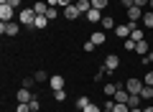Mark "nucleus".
Here are the masks:
<instances>
[{
    "mask_svg": "<svg viewBox=\"0 0 153 112\" xmlns=\"http://www.w3.org/2000/svg\"><path fill=\"white\" fill-rule=\"evenodd\" d=\"M18 21H21V26H33V21H36V10H33V8L21 10V13H18Z\"/></svg>",
    "mask_w": 153,
    "mask_h": 112,
    "instance_id": "1",
    "label": "nucleus"
},
{
    "mask_svg": "<svg viewBox=\"0 0 153 112\" xmlns=\"http://www.w3.org/2000/svg\"><path fill=\"white\" fill-rule=\"evenodd\" d=\"M16 16H18V13H16L13 5H0V21H3V23H10Z\"/></svg>",
    "mask_w": 153,
    "mask_h": 112,
    "instance_id": "2",
    "label": "nucleus"
},
{
    "mask_svg": "<svg viewBox=\"0 0 153 112\" xmlns=\"http://www.w3.org/2000/svg\"><path fill=\"white\" fill-rule=\"evenodd\" d=\"M21 31V26H18V23H0V33H3V36H16V33Z\"/></svg>",
    "mask_w": 153,
    "mask_h": 112,
    "instance_id": "3",
    "label": "nucleus"
},
{
    "mask_svg": "<svg viewBox=\"0 0 153 112\" xmlns=\"http://www.w3.org/2000/svg\"><path fill=\"white\" fill-rule=\"evenodd\" d=\"M105 71H115L117 69V66H120V59H117V56H112V53H107V59H105Z\"/></svg>",
    "mask_w": 153,
    "mask_h": 112,
    "instance_id": "4",
    "label": "nucleus"
},
{
    "mask_svg": "<svg viewBox=\"0 0 153 112\" xmlns=\"http://www.w3.org/2000/svg\"><path fill=\"white\" fill-rule=\"evenodd\" d=\"M140 18H143V8H138V5L128 8V21H130V23H138Z\"/></svg>",
    "mask_w": 153,
    "mask_h": 112,
    "instance_id": "5",
    "label": "nucleus"
},
{
    "mask_svg": "<svg viewBox=\"0 0 153 112\" xmlns=\"http://www.w3.org/2000/svg\"><path fill=\"white\" fill-rule=\"evenodd\" d=\"M143 82L140 79H128V94H140Z\"/></svg>",
    "mask_w": 153,
    "mask_h": 112,
    "instance_id": "6",
    "label": "nucleus"
},
{
    "mask_svg": "<svg viewBox=\"0 0 153 112\" xmlns=\"http://www.w3.org/2000/svg\"><path fill=\"white\" fill-rule=\"evenodd\" d=\"M61 16H64L66 21H74V18H79L82 13H79V8H76V5H69V8H64V13H61Z\"/></svg>",
    "mask_w": 153,
    "mask_h": 112,
    "instance_id": "7",
    "label": "nucleus"
},
{
    "mask_svg": "<svg viewBox=\"0 0 153 112\" xmlns=\"http://www.w3.org/2000/svg\"><path fill=\"white\" fill-rule=\"evenodd\" d=\"M102 10H97V8H92V10H87V21L89 23H102Z\"/></svg>",
    "mask_w": 153,
    "mask_h": 112,
    "instance_id": "8",
    "label": "nucleus"
},
{
    "mask_svg": "<svg viewBox=\"0 0 153 112\" xmlns=\"http://www.w3.org/2000/svg\"><path fill=\"white\" fill-rule=\"evenodd\" d=\"M16 97H18V102H21V105H28V102H31V99H33V94H31V92H28V89H26V87H23V89H21V92H18V94H16Z\"/></svg>",
    "mask_w": 153,
    "mask_h": 112,
    "instance_id": "9",
    "label": "nucleus"
},
{
    "mask_svg": "<svg viewBox=\"0 0 153 112\" xmlns=\"http://www.w3.org/2000/svg\"><path fill=\"white\" fill-rule=\"evenodd\" d=\"M46 26H49V18H46V16H36V21H33V28H38V31H44Z\"/></svg>",
    "mask_w": 153,
    "mask_h": 112,
    "instance_id": "10",
    "label": "nucleus"
},
{
    "mask_svg": "<svg viewBox=\"0 0 153 112\" xmlns=\"http://www.w3.org/2000/svg\"><path fill=\"white\" fill-rule=\"evenodd\" d=\"M49 84H51V89H64V76H51L49 79Z\"/></svg>",
    "mask_w": 153,
    "mask_h": 112,
    "instance_id": "11",
    "label": "nucleus"
},
{
    "mask_svg": "<svg viewBox=\"0 0 153 112\" xmlns=\"http://www.w3.org/2000/svg\"><path fill=\"white\" fill-rule=\"evenodd\" d=\"M74 5L79 8V13H87V10H92V0H76Z\"/></svg>",
    "mask_w": 153,
    "mask_h": 112,
    "instance_id": "12",
    "label": "nucleus"
},
{
    "mask_svg": "<svg viewBox=\"0 0 153 112\" xmlns=\"http://www.w3.org/2000/svg\"><path fill=\"white\" fill-rule=\"evenodd\" d=\"M128 97H130V94H128V92L120 87V89L115 92V97H112V99H115V102H125V105H128Z\"/></svg>",
    "mask_w": 153,
    "mask_h": 112,
    "instance_id": "13",
    "label": "nucleus"
},
{
    "mask_svg": "<svg viewBox=\"0 0 153 112\" xmlns=\"http://www.w3.org/2000/svg\"><path fill=\"white\" fill-rule=\"evenodd\" d=\"M117 89H120V84H105V97H115Z\"/></svg>",
    "mask_w": 153,
    "mask_h": 112,
    "instance_id": "14",
    "label": "nucleus"
},
{
    "mask_svg": "<svg viewBox=\"0 0 153 112\" xmlns=\"http://www.w3.org/2000/svg\"><path fill=\"white\" fill-rule=\"evenodd\" d=\"M151 97H153V87L143 84V89H140V99H151Z\"/></svg>",
    "mask_w": 153,
    "mask_h": 112,
    "instance_id": "15",
    "label": "nucleus"
},
{
    "mask_svg": "<svg viewBox=\"0 0 153 112\" xmlns=\"http://www.w3.org/2000/svg\"><path fill=\"white\" fill-rule=\"evenodd\" d=\"M143 26H146V28H153V13H151V10L143 13Z\"/></svg>",
    "mask_w": 153,
    "mask_h": 112,
    "instance_id": "16",
    "label": "nucleus"
},
{
    "mask_svg": "<svg viewBox=\"0 0 153 112\" xmlns=\"http://www.w3.org/2000/svg\"><path fill=\"white\" fill-rule=\"evenodd\" d=\"M89 36H92V38H89V41H94V43H97V46H102V43H105V33H89Z\"/></svg>",
    "mask_w": 153,
    "mask_h": 112,
    "instance_id": "17",
    "label": "nucleus"
},
{
    "mask_svg": "<svg viewBox=\"0 0 153 112\" xmlns=\"http://www.w3.org/2000/svg\"><path fill=\"white\" fill-rule=\"evenodd\" d=\"M130 38H133L135 43H138V41H143V38H146V33H143V28H135V31L130 33Z\"/></svg>",
    "mask_w": 153,
    "mask_h": 112,
    "instance_id": "18",
    "label": "nucleus"
},
{
    "mask_svg": "<svg viewBox=\"0 0 153 112\" xmlns=\"http://www.w3.org/2000/svg\"><path fill=\"white\" fill-rule=\"evenodd\" d=\"M33 10H36V16H46V10H49V8H46V3H36V5H33Z\"/></svg>",
    "mask_w": 153,
    "mask_h": 112,
    "instance_id": "19",
    "label": "nucleus"
},
{
    "mask_svg": "<svg viewBox=\"0 0 153 112\" xmlns=\"http://www.w3.org/2000/svg\"><path fill=\"white\" fill-rule=\"evenodd\" d=\"M112 112H130V107H128L125 102H115V107H112Z\"/></svg>",
    "mask_w": 153,
    "mask_h": 112,
    "instance_id": "20",
    "label": "nucleus"
},
{
    "mask_svg": "<svg viewBox=\"0 0 153 112\" xmlns=\"http://www.w3.org/2000/svg\"><path fill=\"white\" fill-rule=\"evenodd\" d=\"M140 105V94H130L128 97V107H138Z\"/></svg>",
    "mask_w": 153,
    "mask_h": 112,
    "instance_id": "21",
    "label": "nucleus"
},
{
    "mask_svg": "<svg viewBox=\"0 0 153 112\" xmlns=\"http://www.w3.org/2000/svg\"><path fill=\"white\" fill-rule=\"evenodd\" d=\"M102 28H105V31H110V28H115V21H112L110 16H105V18H102Z\"/></svg>",
    "mask_w": 153,
    "mask_h": 112,
    "instance_id": "22",
    "label": "nucleus"
},
{
    "mask_svg": "<svg viewBox=\"0 0 153 112\" xmlns=\"http://www.w3.org/2000/svg\"><path fill=\"white\" fill-rule=\"evenodd\" d=\"M135 51H138V53H148V43H146V41H138V43H135Z\"/></svg>",
    "mask_w": 153,
    "mask_h": 112,
    "instance_id": "23",
    "label": "nucleus"
},
{
    "mask_svg": "<svg viewBox=\"0 0 153 112\" xmlns=\"http://www.w3.org/2000/svg\"><path fill=\"white\" fill-rule=\"evenodd\" d=\"M92 8H97V10H105V8H107V0H92Z\"/></svg>",
    "mask_w": 153,
    "mask_h": 112,
    "instance_id": "24",
    "label": "nucleus"
},
{
    "mask_svg": "<svg viewBox=\"0 0 153 112\" xmlns=\"http://www.w3.org/2000/svg\"><path fill=\"white\" fill-rule=\"evenodd\" d=\"M54 99H56V102H64V99H66V92H64V89H56V92H54Z\"/></svg>",
    "mask_w": 153,
    "mask_h": 112,
    "instance_id": "25",
    "label": "nucleus"
},
{
    "mask_svg": "<svg viewBox=\"0 0 153 112\" xmlns=\"http://www.w3.org/2000/svg\"><path fill=\"white\" fill-rule=\"evenodd\" d=\"M87 105H89V99H87V97H79V99H76V110H84Z\"/></svg>",
    "mask_w": 153,
    "mask_h": 112,
    "instance_id": "26",
    "label": "nucleus"
},
{
    "mask_svg": "<svg viewBox=\"0 0 153 112\" xmlns=\"http://www.w3.org/2000/svg\"><path fill=\"white\" fill-rule=\"evenodd\" d=\"M46 18H49V21H54V18H59V10H56V8H49V10H46Z\"/></svg>",
    "mask_w": 153,
    "mask_h": 112,
    "instance_id": "27",
    "label": "nucleus"
},
{
    "mask_svg": "<svg viewBox=\"0 0 153 112\" xmlns=\"http://www.w3.org/2000/svg\"><path fill=\"white\" fill-rule=\"evenodd\" d=\"M94 48H97V43H94V41H84V51H87V53H92Z\"/></svg>",
    "mask_w": 153,
    "mask_h": 112,
    "instance_id": "28",
    "label": "nucleus"
},
{
    "mask_svg": "<svg viewBox=\"0 0 153 112\" xmlns=\"http://www.w3.org/2000/svg\"><path fill=\"white\" fill-rule=\"evenodd\" d=\"M28 107H31V112H38V110H41V105H38V99H36V97H33V99L28 102Z\"/></svg>",
    "mask_w": 153,
    "mask_h": 112,
    "instance_id": "29",
    "label": "nucleus"
},
{
    "mask_svg": "<svg viewBox=\"0 0 153 112\" xmlns=\"http://www.w3.org/2000/svg\"><path fill=\"white\" fill-rule=\"evenodd\" d=\"M125 51H135V41L133 38H125Z\"/></svg>",
    "mask_w": 153,
    "mask_h": 112,
    "instance_id": "30",
    "label": "nucleus"
},
{
    "mask_svg": "<svg viewBox=\"0 0 153 112\" xmlns=\"http://www.w3.org/2000/svg\"><path fill=\"white\" fill-rule=\"evenodd\" d=\"M33 82H36V76H26V79H23V87H26V89H31Z\"/></svg>",
    "mask_w": 153,
    "mask_h": 112,
    "instance_id": "31",
    "label": "nucleus"
},
{
    "mask_svg": "<svg viewBox=\"0 0 153 112\" xmlns=\"http://www.w3.org/2000/svg\"><path fill=\"white\" fill-rule=\"evenodd\" d=\"M82 112H102V110H100V107H97V105H92V102H89V105H87V107H84V110H82Z\"/></svg>",
    "mask_w": 153,
    "mask_h": 112,
    "instance_id": "32",
    "label": "nucleus"
},
{
    "mask_svg": "<svg viewBox=\"0 0 153 112\" xmlns=\"http://www.w3.org/2000/svg\"><path fill=\"white\" fill-rule=\"evenodd\" d=\"M143 84H148V87H153V71H148V74H146V79H143Z\"/></svg>",
    "mask_w": 153,
    "mask_h": 112,
    "instance_id": "33",
    "label": "nucleus"
},
{
    "mask_svg": "<svg viewBox=\"0 0 153 112\" xmlns=\"http://www.w3.org/2000/svg\"><path fill=\"white\" fill-rule=\"evenodd\" d=\"M33 76H36V82H46V71H36Z\"/></svg>",
    "mask_w": 153,
    "mask_h": 112,
    "instance_id": "34",
    "label": "nucleus"
},
{
    "mask_svg": "<svg viewBox=\"0 0 153 112\" xmlns=\"http://www.w3.org/2000/svg\"><path fill=\"white\" fill-rule=\"evenodd\" d=\"M120 3H123V8H133L135 5V0H120Z\"/></svg>",
    "mask_w": 153,
    "mask_h": 112,
    "instance_id": "35",
    "label": "nucleus"
},
{
    "mask_svg": "<svg viewBox=\"0 0 153 112\" xmlns=\"http://www.w3.org/2000/svg\"><path fill=\"white\" fill-rule=\"evenodd\" d=\"M59 5L61 8H69V5H74V3H71V0H59Z\"/></svg>",
    "mask_w": 153,
    "mask_h": 112,
    "instance_id": "36",
    "label": "nucleus"
},
{
    "mask_svg": "<svg viewBox=\"0 0 153 112\" xmlns=\"http://www.w3.org/2000/svg\"><path fill=\"white\" fill-rule=\"evenodd\" d=\"M148 3H151V0H135V5H138V8H146Z\"/></svg>",
    "mask_w": 153,
    "mask_h": 112,
    "instance_id": "37",
    "label": "nucleus"
},
{
    "mask_svg": "<svg viewBox=\"0 0 153 112\" xmlns=\"http://www.w3.org/2000/svg\"><path fill=\"white\" fill-rule=\"evenodd\" d=\"M18 112H31V107L28 105H18Z\"/></svg>",
    "mask_w": 153,
    "mask_h": 112,
    "instance_id": "38",
    "label": "nucleus"
},
{
    "mask_svg": "<svg viewBox=\"0 0 153 112\" xmlns=\"http://www.w3.org/2000/svg\"><path fill=\"white\" fill-rule=\"evenodd\" d=\"M143 61H146V64H148V61H151V64H153V51H148V56H146V59H143Z\"/></svg>",
    "mask_w": 153,
    "mask_h": 112,
    "instance_id": "39",
    "label": "nucleus"
},
{
    "mask_svg": "<svg viewBox=\"0 0 153 112\" xmlns=\"http://www.w3.org/2000/svg\"><path fill=\"white\" fill-rule=\"evenodd\" d=\"M8 5H13V8H18V5H21V0H10V3H8Z\"/></svg>",
    "mask_w": 153,
    "mask_h": 112,
    "instance_id": "40",
    "label": "nucleus"
},
{
    "mask_svg": "<svg viewBox=\"0 0 153 112\" xmlns=\"http://www.w3.org/2000/svg\"><path fill=\"white\" fill-rule=\"evenodd\" d=\"M143 112H153V105H148V107H146V110H143Z\"/></svg>",
    "mask_w": 153,
    "mask_h": 112,
    "instance_id": "41",
    "label": "nucleus"
},
{
    "mask_svg": "<svg viewBox=\"0 0 153 112\" xmlns=\"http://www.w3.org/2000/svg\"><path fill=\"white\" fill-rule=\"evenodd\" d=\"M130 112H143V110H138V107H130Z\"/></svg>",
    "mask_w": 153,
    "mask_h": 112,
    "instance_id": "42",
    "label": "nucleus"
},
{
    "mask_svg": "<svg viewBox=\"0 0 153 112\" xmlns=\"http://www.w3.org/2000/svg\"><path fill=\"white\" fill-rule=\"evenodd\" d=\"M102 112H112V110H110V107H102Z\"/></svg>",
    "mask_w": 153,
    "mask_h": 112,
    "instance_id": "43",
    "label": "nucleus"
},
{
    "mask_svg": "<svg viewBox=\"0 0 153 112\" xmlns=\"http://www.w3.org/2000/svg\"><path fill=\"white\" fill-rule=\"evenodd\" d=\"M148 5H151V10H153V0H151V3H148Z\"/></svg>",
    "mask_w": 153,
    "mask_h": 112,
    "instance_id": "44",
    "label": "nucleus"
}]
</instances>
